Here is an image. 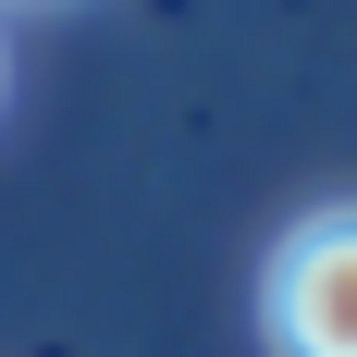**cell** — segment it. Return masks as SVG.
<instances>
[{
	"label": "cell",
	"mask_w": 357,
	"mask_h": 357,
	"mask_svg": "<svg viewBox=\"0 0 357 357\" xmlns=\"http://www.w3.org/2000/svg\"><path fill=\"white\" fill-rule=\"evenodd\" d=\"M259 333L271 357H357V197L308 210L259 271Z\"/></svg>",
	"instance_id": "cell-1"
}]
</instances>
